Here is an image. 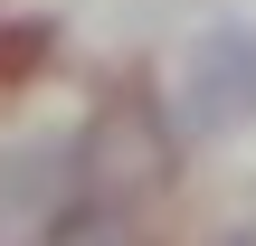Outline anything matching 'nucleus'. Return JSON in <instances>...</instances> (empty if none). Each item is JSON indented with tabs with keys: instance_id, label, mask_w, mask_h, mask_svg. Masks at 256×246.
Segmentation results:
<instances>
[{
	"instance_id": "obj_1",
	"label": "nucleus",
	"mask_w": 256,
	"mask_h": 246,
	"mask_svg": "<svg viewBox=\"0 0 256 246\" xmlns=\"http://www.w3.org/2000/svg\"><path fill=\"white\" fill-rule=\"evenodd\" d=\"M76 199H86V133L0 142V246H38Z\"/></svg>"
},
{
	"instance_id": "obj_2",
	"label": "nucleus",
	"mask_w": 256,
	"mask_h": 246,
	"mask_svg": "<svg viewBox=\"0 0 256 246\" xmlns=\"http://www.w3.org/2000/svg\"><path fill=\"white\" fill-rule=\"evenodd\" d=\"M180 123H190V133H247V123H256V28H247V19H218V28L190 38Z\"/></svg>"
},
{
	"instance_id": "obj_3",
	"label": "nucleus",
	"mask_w": 256,
	"mask_h": 246,
	"mask_svg": "<svg viewBox=\"0 0 256 246\" xmlns=\"http://www.w3.org/2000/svg\"><path fill=\"white\" fill-rule=\"evenodd\" d=\"M38 246H133V209L124 199H76Z\"/></svg>"
},
{
	"instance_id": "obj_4",
	"label": "nucleus",
	"mask_w": 256,
	"mask_h": 246,
	"mask_svg": "<svg viewBox=\"0 0 256 246\" xmlns=\"http://www.w3.org/2000/svg\"><path fill=\"white\" fill-rule=\"evenodd\" d=\"M48 47H57V28H48V19L0 28V76H28V57H48Z\"/></svg>"
}]
</instances>
